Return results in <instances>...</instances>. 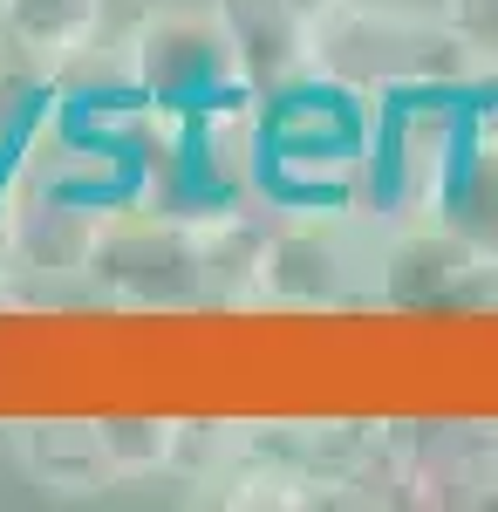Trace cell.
Listing matches in <instances>:
<instances>
[{
    "instance_id": "7a4b0ae2",
    "label": "cell",
    "mask_w": 498,
    "mask_h": 512,
    "mask_svg": "<svg viewBox=\"0 0 498 512\" xmlns=\"http://www.w3.org/2000/svg\"><path fill=\"white\" fill-rule=\"evenodd\" d=\"M307 76L335 82L362 103L389 96H437V89H478L485 69L471 62L444 7L417 0H328L307 21Z\"/></svg>"
},
{
    "instance_id": "8992f818",
    "label": "cell",
    "mask_w": 498,
    "mask_h": 512,
    "mask_svg": "<svg viewBox=\"0 0 498 512\" xmlns=\"http://www.w3.org/2000/svg\"><path fill=\"white\" fill-rule=\"evenodd\" d=\"M96 301L130 308V315H192V308H219V274H212V233L164 219L144 205H116L96 253H89V280Z\"/></svg>"
},
{
    "instance_id": "5b68a950",
    "label": "cell",
    "mask_w": 498,
    "mask_h": 512,
    "mask_svg": "<svg viewBox=\"0 0 498 512\" xmlns=\"http://www.w3.org/2000/svg\"><path fill=\"white\" fill-rule=\"evenodd\" d=\"M376 246L383 226L362 219L355 205H267L253 308H294V315L376 308Z\"/></svg>"
},
{
    "instance_id": "6da1fadb",
    "label": "cell",
    "mask_w": 498,
    "mask_h": 512,
    "mask_svg": "<svg viewBox=\"0 0 498 512\" xmlns=\"http://www.w3.org/2000/svg\"><path fill=\"white\" fill-rule=\"evenodd\" d=\"M130 205L212 226L246 205H267L260 185V96H232L219 110L157 117L137 110L130 123Z\"/></svg>"
},
{
    "instance_id": "9a60e30c",
    "label": "cell",
    "mask_w": 498,
    "mask_h": 512,
    "mask_svg": "<svg viewBox=\"0 0 498 512\" xmlns=\"http://www.w3.org/2000/svg\"><path fill=\"white\" fill-rule=\"evenodd\" d=\"M14 287V246H7V192H0V294Z\"/></svg>"
},
{
    "instance_id": "9c48e42d",
    "label": "cell",
    "mask_w": 498,
    "mask_h": 512,
    "mask_svg": "<svg viewBox=\"0 0 498 512\" xmlns=\"http://www.w3.org/2000/svg\"><path fill=\"white\" fill-rule=\"evenodd\" d=\"M389 499L498 506V424H389Z\"/></svg>"
},
{
    "instance_id": "277c9868",
    "label": "cell",
    "mask_w": 498,
    "mask_h": 512,
    "mask_svg": "<svg viewBox=\"0 0 498 512\" xmlns=\"http://www.w3.org/2000/svg\"><path fill=\"white\" fill-rule=\"evenodd\" d=\"M110 82L137 110H157V117L219 110L232 96H253L219 0H164V7H144L110 48Z\"/></svg>"
},
{
    "instance_id": "3957f363",
    "label": "cell",
    "mask_w": 498,
    "mask_h": 512,
    "mask_svg": "<svg viewBox=\"0 0 498 512\" xmlns=\"http://www.w3.org/2000/svg\"><path fill=\"white\" fill-rule=\"evenodd\" d=\"M376 103L301 76L260 103V185L267 205H355L369 171Z\"/></svg>"
},
{
    "instance_id": "52a82bcc",
    "label": "cell",
    "mask_w": 498,
    "mask_h": 512,
    "mask_svg": "<svg viewBox=\"0 0 498 512\" xmlns=\"http://www.w3.org/2000/svg\"><path fill=\"white\" fill-rule=\"evenodd\" d=\"M464 110H471V89L376 103V137H369V171H362L355 212L376 226L430 219L444 198V178H451V158H458Z\"/></svg>"
},
{
    "instance_id": "8fae6325",
    "label": "cell",
    "mask_w": 498,
    "mask_h": 512,
    "mask_svg": "<svg viewBox=\"0 0 498 512\" xmlns=\"http://www.w3.org/2000/svg\"><path fill=\"white\" fill-rule=\"evenodd\" d=\"M219 14H226V28H232L246 89L260 103L307 76V14L294 0H219Z\"/></svg>"
},
{
    "instance_id": "5bb4252c",
    "label": "cell",
    "mask_w": 498,
    "mask_h": 512,
    "mask_svg": "<svg viewBox=\"0 0 498 512\" xmlns=\"http://www.w3.org/2000/svg\"><path fill=\"white\" fill-rule=\"evenodd\" d=\"M444 21L458 28V41L471 48V62L485 69V82L498 76V0H437Z\"/></svg>"
},
{
    "instance_id": "2e32d148",
    "label": "cell",
    "mask_w": 498,
    "mask_h": 512,
    "mask_svg": "<svg viewBox=\"0 0 498 512\" xmlns=\"http://www.w3.org/2000/svg\"><path fill=\"white\" fill-rule=\"evenodd\" d=\"M0 48H7V41H0Z\"/></svg>"
},
{
    "instance_id": "4fadbf2b",
    "label": "cell",
    "mask_w": 498,
    "mask_h": 512,
    "mask_svg": "<svg viewBox=\"0 0 498 512\" xmlns=\"http://www.w3.org/2000/svg\"><path fill=\"white\" fill-rule=\"evenodd\" d=\"M178 437L185 417H103V451H110L116 485H151L178 472Z\"/></svg>"
},
{
    "instance_id": "7c38bea8",
    "label": "cell",
    "mask_w": 498,
    "mask_h": 512,
    "mask_svg": "<svg viewBox=\"0 0 498 512\" xmlns=\"http://www.w3.org/2000/svg\"><path fill=\"white\" fill-rule=\"evenodd\" d=\"M14 458L41 492H62V499L116 485L110 451H103V417H35L14 431Z\"/></svg>"
},
{
    "instance_id": "ba28073f",
    "label": "cell",
    "mask_w": 498,
    "mask_h": 512,
    "mask_svg": "<svg viewBox=\"0 0 498 512\" xmlns=\"http://www.w3.org/2000/svg\"><path fill=\"white\" fill-rule=\"evenodd\" d=\"M376 308L396 315H458V308H498V260L471 246L458 226L403 219L383 226L376 246Z\"/></svg>"
},
{
    "instance_id": "30bf717a",
    "label": "cell",
    "mask_w": 498,
    "mask_h": 512,
    "mask_svg": "<svg viewBox=\"0 0 498 512\" xmlns=\"http://www.w3.org/2000/svg\"><path fill=\"white\" fill-rule=\"evenodd\" d=\"M110 35V0H0V41L41 76L82 69Z\"/></svg>"
}]
</instances>
